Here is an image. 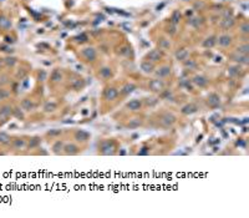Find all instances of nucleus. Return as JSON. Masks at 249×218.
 Segmentation results:
<instances>
[{"label":"nucleus","instance_id":"72a5a7b5","mask_svg":"<svg viewBox=\"0 0 249 218\" xmlns=\"http://www.w3.org/2000/svg\"><path fill=\"white\" fill-rule=\"evenodd\" d=\"M189 24L194 28H198L199 25L203 24V18H199V16H196V18H192L189 19Z\"/></svg>","mask_w":249,"mask_h":218},{"label":"nucleus","instance_id":"de8ad7c7","mask_svg":"<svg viewBox=\"0 0 249 218\" xmlns=\"http://www.w3.org/2000/svg\"><path fill=\"white\" fill-rule=\"evenodd\" d=\"M148 153H150V147H147V146H143V147L141 148V151H138V155H140V156L148 155Z\"/></svg>","mask_w":249,"mask_h":218},{"label":"nucleus","instance_id":"6ab92c4d","mask_svg":"<svg viewBox=\"0 0 249 218\" xmlns=\"http://www.w3.org/2000/svg\"><path fill=\"white\" fill-rule=\"evenodd\" d=\"M176 59H177L178 61H184V60H187L189 57V53H188V50L187 49H179V50H177L176 51Z\"/></svg>","mask_w":249,"mask_h":218},{"label":"nucleus","instance_id":"ddd939ff","mask_svg":"<svg viewBox=\"0 0 249 218\" xmlns=\"http://www.w3.org/2000/svg\"><path fill=\"white\" fill-rule=\"evenodd\" d=\"M197 110H198L197 105H194V103H187V105H184L181 109V112L183 113V115H192V113L197 112Z\"/></svg>","mask_w":249,"mask_h":218},{"label":"nucleus","instance_id":"864d4df0","mask_svg":"<svg viewBox=\"0 0 249 218\" xmlns=\"http://www.w3.org/2000/svg\"><path fill=\"white\" fill-rule=\"evenodd\" d=\"M0 2H5V0H0Z\"/></svg>","mask_w":249,"mask_h":218},{"label":"nucleus","instance_id":"603ef678","mask_svg":"<svg viewBox=\"0 0 249 218\" xmlns=\"http://www.w3.org/2000/svg\"><path fill=\"white\" fill-rule=\"evenodd\" d=\"M5 40H6V43H13V41H14L11 37H9V36H6V37H5Z\"/></svg>","mask_w":249,"mask_h":218},{"label":"nucleus","instance_id":"1a4fd4ad","mask_svg":"<svg viewBox=\"0 0 249 218\" xmlns=\"http://www.w3.org/2000/svg\"><path fill=\"white\" fill-rule=\"evenodd\" d=\"M118 96V90L115 89V87H107L105 91H103V97L106 100H110V101H113L116 100Z\"/></svg>","mask_w":249,"mask_h":218},{"label":"nucleus","instance_id":"4468645a","mask_svg":"<svg viewBox=\"0 0 249 218\" xmlns=\"http://www.w3.org/2000/svg\"><path fill=\"white\" fill-rule=\"evenodd\" d=\"M126 107L130 110V111H138L141 107H142V102L137 99H133L131 101H128L126 103Z\"/></svg>","mask_w":249,"mask_h":218},{"label":"nucleus","instance_id":"6e6552de","mask_svg":"<svg viewBox=\"0 0 249 218\" xmlns=\"http://www.w3.org/2000/svg\"><path fill=\"white\" fill-rule=\"evenodd\" d=\"M193 84L196 85V86H198V87H201V89H203V87H207L208 86V79H207L205 76H203V75H196L194 77H193Z\"/></svg>","mask_w":249,"mask_h":218},{"label":"nucleus","instance_id":"09e8293b","mask_svg":"<svg viewBox=\"0 0 249 218\" xmlns=\"http://www.w3.org/2000/svg\"><path fill=\"white\" fill-rule=\"evenodd\" d=\"M47 135L49 136H57V135H61V130H50Z\"/></svg>","mask_w":249,"mask_h":218},{"label":"nucleus","instance_id":"4c0bfd02","mask_svg":"<svg viewBox=\"0 0 249 218\" xmlns=\"http://www.w3.org/2000/svg\"><path fill=\"white\" fill-rule=\"evenodd\" d=\"M10 136L6 133V132H0V143L2 145H8L10 143Z\"/></svg>","mask_w":249,"mask_h":218},{"label":"nucleus","instance_id":"7c9ffc66","mask_svg":"<svg viewBox=\"0 0 249 218\" xmlns=\"http://www.w3.org/2000/svg\"><path fill=\"white\" fill-rule=\"evenodd\" d=\"M40 142H41V138H40V137H37V136L33 137V138L30 140V142L27 143V148H29V150H33V148L37 147L39 145H40Z\"/></svg>","mask_w":249,"mask_h":218},{"label":"nucleus","instance_id":"49530a36","mask_svg":"<svg viewBox=\"0 0 249 218\" xmlns=\"http://www.w3.org/2000/svg\"><path fill=\"white\" fill-rule=\"evenodd\" d=\"M76 40H77V43H86V41H87V35L81 34V35H79L76 37Z\"/></svg>","mask_w":249,"mask_h":218},{"label":"nucleus","instance_id":"423d86ee","mask_svg":"<svg viewBox=\"0 0 249 218\" xmlns=\"http://www.w3.org/2000/svg\"><path fill=\"white\" fill-rule=\"evenodd\" d=\"M62 152H64L65 155H67V156H74V155H77L80 152V148L75 143H66V145H64V150H62Z\"/></svg>","mask_w":249,"mask_h":218},{"label":"nucleus","instance_id":"8fccbe9b","mask_svg":"<svg viewBox=\"0 0 249 218\" xmlns=\"http://www.w3.org/2000/svg\"><path fill=\"white\" fill-rule=\"evenodd\" d=\"M128 50H130V47L123 46V47H121V50L118 51V54H120V55H128Z\"/></svg>","mask_w":249,"mask_h":218},{"label":"nucleus","instance_id":"473e14b6","mask_svg":"<svg viewBox=\"0 0 249 218\" xmlns=\"http://www.w3.org/2000/svg\"><path fill=\"white\" fill-rule=\"evenodd\" d=\"M56 109H57V105L53 101H49L44 105V111L45 112H54Z\"/></svg>","mask_w":249,"mask_h":218},{"label":"nucleus","instance_id":"2f4dec72","mask_svg":"<svg viewBox=\"0 0 249 218\" xmlns=\"http://www.w3.org/2000/svg\"><path fill=\"white\" fill-rule=\"evenodd\" d=\"M62 150H64V142L62 141H56L54 145H53V152L55 155H59Z\"/></svg>","mask_w":249,"mask_h":218},{"label":"nucleus","instance_id":"a19ab883","mask_svg":"<svg viewBox=\"0 0 249 218\" xmlns=\"http://www.w3.org/2000/svg\"><path fill=\"white\" fill-rule=\"evenodd\" d=\"M161 96L163 97V99H166V100H172L173 99V96H172V92L170 91V90H163L162 92H161Z\"/></svg>","mask_w":249,"mask_h":218},{"label":"nucleus","instance_id":"9d476101","mask_svg":"<svg viewBox=\"0 0 249 218\" xmlns=\"http://www.w3.org/2000/svg\"><path fill=\"white\" fill-rule=\"evenodd\" d=\"M154 74H156V76H157L158 79L167 77V76L171 74V67L167 66V65H163V66H161L160 69L156 70V71H154Z\"/></svg>","mask_w":249,"mask_h":218},{"label":"nucleus","instance_id":"aec40b11","mask_svg":"<svg viewBox=\"0 0 249 218\" xmlns=\"http://www.w3.org/2000/svg\"><path fill=\"white\" fill-rule=\"evenodd\" d=\"M234 18L233 16H227V18H223V20L221 21V28L222 29H229V28H232L233 25H234Z\"/></svg>","mask_w":249,"mask_h":218},{"label":"nucleus","instance_id":"dca6fc26","mask_svg":"<svg viewBox=\"0 0 249 218\" xmlns=\"http://www.w3.org/2000/svg\"><path fill=\"white\" fill-rule=\"evenodd\" d=\"M147 59L148 61L151 62H156V61H160L162 59V53L160 50H151L150 53L147 54Z\"/></svg>","mask_w":249,"mask_h":218},{"label":"nucleus","instance_id":"bb28decb","mask_svg":"<svg viewBox=\"0 0 249 218\" xmlns=\"http://www.w3.org/2000/svg\"><path fill=\"white\" fill-rule=\"evenodd\" d=\"M50 79H51V81H53V82H60L62 80V72L59 69H55L53 71V74H51Z\"/></svg>","mask_w":249,"mask_h":218},{"label":"nucleus","instance_id":"b1692460","mask_svg":"<svg viewBox=\"0 0 249 218\" xmlns=\"http://www.w3.org/2000/svg\"><path fill=\"white\" fill-rule=\"evenodd\" d=\"M26 146V142L24 138H15L13 140V148L14 150H23Z\"/></svg>","mask_w":249,"mask_h":218},{"label":"nucleus","instance_id":"79ce46f5","mask_svg":"<svg viewBox=\"0 0 249 218\" xmlns=\"http://www.w3.org/2000/svg\"><path fill=\"white\" fill-rule=\"evenodd\" d=\"M10 96V92L8 90H4V89H0V100H5Z\"/></svg>","mask_w":249,"mask_h":218},{"label":"nucleus","instance_id":"5701e85b","mask_svg":"<svg viewBox=\"0 0 249 218\" xmlns=\"http://www.w3.org/2000/svg\"><path fill=\"white\" fill-rule=\"evenodd\" d=\"M215 44H217V36L212 35V36L207 37V39L203 41L202 45H203V47H205V49H211V47H213Z\"/></svg>","mask_w":249,"mask_h":218},{"label":"nucleus","instance_id":"412c9836","mask_svg":"<svg viewBox=\"0 0 249 218\" xmlns=\"http://www.w3.org/2000/svg\"><path fill=\"white\" fill-rule=\"evenodd\" d=\"M99 76L102 77V79H105V80H108V79H111V77L113 76V72H112V70H111L110 67L105 66V67H102V69L100 70Z\"/></svg>","mask_w":249,"mask_h":218},{"label":"nucleus","instance_id":"0eeeda50","mask_svg":"<svg viewBox=\"0 0 249 218\" xmlns=\"http://www.w3.org/2000/svg\"><path fill=\"white\" fill-rule=\"evenodd\" d=\"M81 55L84 56L87 61H93L96 59V50L93 49V47H85V49H82L81 51Z\"/></svg>","mask_w":249,"mask_h":218},{"label":"nucleus","instance_id":"f3484780","mask_svg":"<svg viewBox=\"0 0 249 218\" xmlns=\"http://www.w3.org/2000/svg\"><path fill=\"white\" fill-rule=\"evenodd\" d=\"M141 70L144 72V74H152V72L154 71V65L153 62L146 60V61H142L141 64Z\"/></svg>","mask_w":249,"mask_h":218},{"label":"nucleus","instance_id":"c85d7f7f","mask_svg":"<svg viewBox=\"0 0 249 218\" xmlns=\"http://www.w3.org/2000/svg\"><path fill=\"white\" fill-rule=\"evenodd\" d=\"M141 125H142V121H141L140 119H132V120H130V122L127 123V127H128L130 130H134V129H138Z\"/></svg>","mask_w":249,"mask_h":218},{"label":"nucleus","instance_id":"58836bf2","mask_svg":"<svg viewBox=\"0 0 249 218\" xmlns=\"http://www.w3.org/2000/svg\"><path fill=\"white\" fill-rule=\"evenodd\" d=\"M183 62H184V66H186L187 69H189V70H193V69H196V66H197L196 61H194V60H191V59H187V60H184Z\"/></svg>","mask_w":249,"mask_h":218},{"label":"nucleus","instance_id":"39448f33","mask_svg":"<svg viewBox=\"0 0 249 218\" xmlns=\"http://www.w3.org/2000/svg\"><path fill=\"white\" fill-rule=\"evenodd\" d=\"M148 87L151 91L153 92H157V93H161L163 90H164V82L161 80V79H153L150 81V84H148Z\"/></svg>","mask_w":249,"mask_h":218},{"label":"nucleus","instance_id":"cd10ccee","mask_svg":"<svg viewBox=\"0 0 249 218\" xmlns=\"http://www.w3.org/2000/svg\"><path fill=\"white\" fill-rule=\"evenodd\" d=\"M239 72H241L239 65H234V66H229V67H228V75H229L231 77L238 76V75H239Z\"/></svg>","mask_w":249,"mask_h":218},{"label":"nucleus","instance_id":"c03bdc74","mask_svg":"<svg viewBox=\"0 0 249 218\" xmlns=\"http://www.w3.org/2000/svg\"><path fill=\"white\" fill-rule=\"evenodd\" d=\"M177 25H173V24H171V26H168L167 28V33L170 34V35H174L176 33H177V28H176Z\"/></svg>","mask_w":249,"mask_h":218},{"label":"nucleus","instance_id":"ea45409f","mask_svg":"<svg viewBox=\"0 0 249 218\" xmlns=\"http://www.w3.org/2000/svg\"><path fill=\"white\" fill-rule=\"evenodd\" d=\"M16 61H18V60H16L14 56H8V57L4 59V62H5V64H6L8 66H11V67L16 64Z\"/></svg>","mask_w":249,"mask_h":218},{"label":"nucleus","instance_id":"f03ea898","mask_svg":"<svg viewBox=\"0 0 249 218\" xmlns=\"http://www.w3.org/2000/svg\"><path fill=\"white\" fill-rule=\"evenodd\" d=\"M100 152L102 155H113V152H115V143H113V141L110 140L102 141L100 145Z\"/></svg>","mask_w":249,"mask_h":218},{"label":"nucleus","instance_id":"f8f14e48","mask_svg":"<svg viewBox=\"0 0 249 218\" xmlns=\"http://www.w3.org/2000/svg\"><path fill=\"white\" fill-rule=\"evenodd\" d=\"M90 138V133L85 130H77L75 132V140L79 142H86Z\"/></svg>","mask_w":249,"mask_h":218},{"label":"nucleus","instance_id":"7ed1b4c3","mask_svg":"<svg viewBox=\"0 0 249 218\" xmlns=\"http://www.w3.org/2000/svg\"><path fill=\"white\" fill-rule=\"evenodd\" d=\"M10 116H13V107L10 105H3L0 107V125L5 123Z\"/></svg>","mask_w":249,"mask_h":218},{"label":"nucleus","instance_id":"4be33fe9","mask_svg":"<svg viewBox=\"0 0 249 218\" xmlns=\"http://www.w3.org/2000/svg\"><path fill=\"white\" fill-rule=\"evenodd\" d=\"M20 106H21V109L24 111H33L35 109V105H34V102L29 100V99H24L21 101V103H20Z\"/></svg>","mask_w":249,"mask_h":218},{"label":"nucleus","instance_id":"c9c22d12","mask_svg":"<svg viewBox=\"0 0 249 218\" xmlns=\"http://www.w3.org/2000/svg\"><path fill=\"white\" fill-rule=\"evenodd\" d=\"M13 115L19 119V120H24V112H23V109H20V107H14L13 109Z\"/></svg>","mask_w":249,"mask_h":218},{"label":"nucleus","instance_id":"2eb2a0df","mask_svg":"<svg viewBox=\"0 0 249 218\" xmlns=\"http://www.w3.org/2000/svg\"><path fill=\"white\" fill-rule=\"evenodd\" d=\"M217 43L219 44L221 46H223V47L229 46V45L232 44V36L227 35V34H223V35H221L219 37H217Z\"/></svg>","mask_w":249,"mask_h":218},{"label":"nucleus","instance_id":"a211bd4d","mask_svg":"<svg viewBox=\"0 0 249 218\" xmlns=\"http://www.w3.org/2000/svg\"><path fill=\"white\" fill-rule=\"evenodd\" d=\"M85 80H82V79H74L71 81V84H70V86H71V89L72 90H75V91H79V90H81V89H84L85 87Z\"/></svg>","mask_w":249,"mask_h":218},{"label":"nucleus","instance_id":"a878e982","mask_svg":"<svg viewBox=\"0 0 249 218\" xmlns=\"http://www.w3.org/2000/svg\"><path fill=\"white\" fill-rule=\"evenodd\" d=\"M0 28L4 29V30H8V29L11 28V21L4 15L0 16Z\"/></svg>","mask_w":249,"mask_h":218},{"label":"nucleus","instance_id":"9b49d317","mask_svg":"<svg viewBox=\"0 0 249 218\" xmlns=\"http://www.w3.org/2000/svg\"><path fill=\"white\" fill-rule=\"evenodd\" d=\"M232 60L235 61L237 64H242V65H248L249 64V57L248 55H243V54H233L232 56Z\"/></svg>","mask_w":249,"mask_h":218},{"label":"nucleus","instance_id":"a18cd8bd","mask_svg":"<svg viewBox=\"0 0 249 218\" xmlns=\"http://www.w3.org/2000/svg\"><path fill=\"white\" fill-rule=\"evenodd\" d=\"M46 77H47L46 71H44V70H40V72H39V80H40V81H45V80H46Z\"/></svg>","mask_w":249,"mask_h":218},{"label":"nucleus","instance_id":"37998d69","mask_svg":"<svg viewBox=\"0 0 249 218\" xmlns=\"http://www.w3.org/2000/svg\"><path fill=\"white\" fill-rule=\"evenodd\" d=\"M239 30H241L242 34H249V24H248V23L242 24L241 28H239Z\"/></svg>","mask_w":249,"mask_h":218},{"label":"nucleus","instance_id":"393cba45","mask_svg":"<svg viewBox=\"0 0 249 218\" xmlns=\"http://www.w3.org/2000/svg\"><path fill=\"white\" fill-rule=\"evenodd\" d=\"M134 90H136V85L134 84H126L121 89V93L122 95H130V93L133 92Z\"/></svg>","mask_w":249,"mask_h":218},{"label":"nucleus","instance_id":"f257e3e1","mask_svg":"<svg viewBox=\"0 0 249 218\" xmlns=\"http://www.w3.org/2000/svg\"><path fill=\"white\" fill-rule=\"evenodd\" d=\"M176 121H177V117H176L173 113H171V112H164V113H162V115L160 116V123H161V126H162V127H166V129L172 127L173 125L176 123Z\"/></svg>","mask_w":249,"mask_h":218},{"label":"nucleus","instance_id":"5fc2aeb1","mask_svg":"<svg viewBox=\"0 0 249 218\" xmlns=\"http://www.w3.org/2000/svg\"><path fill=\"white\" fill-rule=\"evenodd\" d=\"M0 66H2V64H0Z\"/></svg>","mask_w":249,"mask_h":218},{"label":"nucleus","instance_id":"3c124183","mask_svg":"<svg viewBox=\"0 0 249 218\" xmlns=\"http://www.w3.org/2000/svg\"><path fill=\"white\" fill-rule=\"evenodd\" d=\"M0 49H3V51H6V53H13V49H9L8 46H2Z\"/></svg>","mask_w":249,"mask_h":218},{"label":"nucleus","instance_id":"c756f323","mask_svg":"<svg viewBox=\"0 0 249 218\" xmlns=\"http://www.w3.org/2000/svg\"><path fill=\"white\" fill-rule=\"evenodd\" d=\"M179 21H181V13L178 10H174L172 13V16H171V24L177 25V24H179Z\"/></svg>","mask_w":249,"mask_h":218},{"label":"nucleus","instance_id":"f704fd0d","mask_svg":"<svg viewBox=\"0 0 249 218\" xmlns=\"http://www.w3.org/2000/svg\"><path fill=\"white\" fill-rule=\"evenodd\" d=\"M237 53L238 54H243V55H248L249 54V45L248 44H242L237 47Z\"/></svg>","mask_w":249,"mask_h":218},{"label":"nucleus","instance_id":"e433bc0d","mask_svg":"<svg viewBox=\"0 0 249 218\" xmlns=\"http://www.w3.org/2000/svg\"><path fill=\"white\" fill-rule=\"evenodd\" d=\"M158 44H160V49H162V50H168L171 47V43L167 39H161L158 41Z\"/></svg>","mask_w":249,"mask_h":218},{"label":"nucleus","instance_id":"20e7f679","mask_svg":"<svg viewBox=\"0 0 249 218\" xmlns=\"http://www.w3.org/2000/svg\"><path fill=\"white\" fill-rule=\"evenodd\" d=\"M221 103H222L221 96L218 95V93H215V92L209 93L208 97H207V105H208L211 109H218L221 106Z\"/></svg>","mask_w":249,"mask_h":218}]
</instances>
